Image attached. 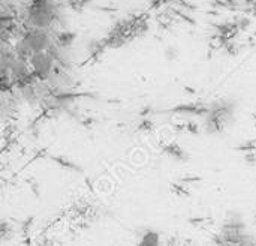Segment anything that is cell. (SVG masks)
Masks as SVG:
<instances>
[{
  "instance_id": "6da1fadb",
  "label": "cell",
  "mask_w": 256,
  "mask_h": 246,
  "mask_svg": "<svg viewBox=\"0 0 256 246\" xmlns=\"http://www.w3.org/2000/svg\"><path fill=\"white\" fill-rule=\"evenodd\" d=\"M28 65L34 77H38L39 80H46L50 74L54 71V68L57 66V60L52 57L51 53L39 51V53H33L28 57Z\"/></svg>"
},
{
  "instance_id": "277c9868",
  "label": "cell",
  "mask_w": 256,
  "mask_h": 246,
  "mask_svg": "<svg viewBox=\"0 0 256 246\" xmlns=\"http://www.w3.org/2000/svg\"><path fill=\"white\" fill-rule=\"evenodd\" d=\"M165 152H166L170 156H172L174 159H177V161H186V159H188V155L182 150V147H178V146H176V144H168V146H165Z\"/></svg>"
},
{
  "instance_id": "3957f363",
  "label": "cell",
  "mask_w": 256,
  "mask_h": 246,
  "mask_svg": "<svg viewBox=\"0 0 256 246\" xmlns=\"http://www.w3.org/2000/svg\"><path fill=\"white\" fill-rule=\"evenodd\" d=\"M160 243V236L158 231L153 230H146L141 233L140 237V245H159Z\"/></svg>"
},
{
  "instance_id": "7a4b0ae2",
  "label": "cell",
  "mask_w": 256,
  "mask_h": 246,
  "mask_svg": "<svg viewBox=\"0 0 256 246\" xmlns=\"http://www.w3.org/2000/svg\"><path fill=\"white\" fill-rule=\"evenodd\" d=\"M75 41V33L69 32V30H60L56 33V42L63 47V48H69Z\"/></svg>"
},
{
  "instance_id": "5b68a950",
  "label": "cell",
  "mask_w": 256,
  "mask_h": 246,
  "mask_svg": "<svg viewBox=\"0 0 256 246\" xmlns=\"http://www.w3.org/2000/svg\"><path fill=\"white\" fill-rule=\"evenodd\" d=\"M58 165H62V167H64V168H70V170H80V167L78 165H75L72 161H68V159H63V158H52Z\"/></svg>"
},
{
  "instance_id": "8992f818",
  "label": "cell",
  "mask_w": 256,
  "mask_h": 246,
  "mask_svg": "<svg viewBox=\"0 0 256 246\" xmlns=\"http://www.w3.org/2000/svg\"><path fill=\"white\" fill-rule=\"evenodd\" d=\"M152 128H153V123H152L147 117H144V119L141 120L140 126H138L140 131H148V129H152Z\"/></svg>"
},
{
  "instance_id": "52a82bcc",
  "label": "cell",
  "mask_w": 256,
  "mask_h": 246,
  "mask_svg": "<svg viewBox=\"0 0 256 246\" xmlns=\"http://www.w3.org/2000/svg\"><path fill=\"white\" fill-rule=\"evenodd\" d=\"M186 129H188L189 132H192V134H198V132H200V128H198V125H196L195 122H189V123L186 125Z\"/></svg>"
}]
</instances>
